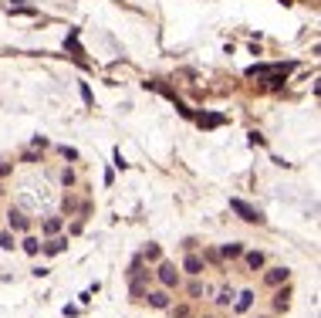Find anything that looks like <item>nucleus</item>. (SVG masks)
Instances as JSON below:
<instances>
[{"mask_svg":"<svg viewBox=\"0 0 321 318\" xmlns=\"http://www.w3.org/2000/svg\"><path fill=\"white\" fill-rule=\"evenodd\" d=\"M61 156H65V159H78V149H71V146H61Z\"/></svg>","mask_w":321,"mask_h":318,"instance_id":"18","label":"nucleus"},{"mask_svg":"<svg viewBox=\"0 0 321 318\" xmlns=\"http://www.w3.org/2000/svg\"><path fill=\"white\" fill-rule=\"evenodd\" d=\"M159 254H163V250L155 247V244H149V247L142 250V261H159Z\"/></svg>","mask_w":321,"mask_h":318,"instance_id":"15","label":"nucleus"},{"mask_svg":"<svg viewBox=\"0 0 321 318\" xmlns=\"http://www.w3.org/2000/svg\"><path fill=\"white\" fill-rule=\"evenodd\" d=\"M61 250H68V237H51L44 244V254H51V257H55V254H61Z\"/></svg>","mask_w":321,"mask_h":318,"instance_id":"6","label":"nucleus"},{"mask_svg":"<svg viewBox=\"0 0 321 318\" xmlns=\"http://www.w3.org/2000/svg\"><path fill=\"white\" fill-rule=\"evenodd\" d=\"M183 271L193 274V278H199V274L206 271V257H199V254H193V250H189L186 257H183Z\"/></svg>","mask_w":321,"mask_h":318,"instance_id":"2","label":"nucleus"},{"mask_svg":"<svg viewBox=\"0 0 321 318\" xmlns=\"http://www.w3.org/2000/svg\"><path fill=\"white\" fill-rule=\"evenodd\" d=\"M288 301H291V291H288V288L274 295V308H277V311H284V308H288Z\"/></svg>","mask_w":321,"mask_h":318,"instance_id":"13","label":"nucleus"},{"mask_svg":"<svg viewBox=\"0 0 321 318\" xmlns=\"http://www.w3.org/2000/svg\"><path fill=\"white\" fill-rule=\"evenodd\" d=\"M149 305L152 308H169V295L166 291H149Z\"/></svg>","mask_w":321,"mask_h":318,"instance_id":"11","label":"nucleus"},{"mask_svg":"<svg viewBox=\"0 0 321 318\" xmlns=\"http://www.w3.org/2000/svg\"><path fill=\"white\" fill-rule=\"evenodd\" d=\"M254 291H240V295L233 298V308H237V311H250V308H254Z\"/></svg>","mask_w":321,"mask_h":318,"instance_id":"5","label":"nucleus"},{"mask_svg":"<svg viewBox=\"0 0 321 318\" xmlns=\"http://www.w3.org/2000/svg\"><path fill=\"white\" fill-rule=\"evenodd\" d=\"M264 278H267V284H271V288H277V284H284V281L291 278V271H288V268H271Z\"/></svg>","mask_w":321,"mask_h":318,"instance_id":"4","label":"nucleus"},{"mask_svg":"<svg viewBox=\"0 0 321 318\" xmlns=\"http://www.w3.org/2000/svg\"><path fill=\"white\" fill-rule=\"evenodd\" d=\"M244 257H247V268H250V271H260V268H264V254H260V250H247Z\"/></svg>","mask_w":321,"mask_h":318,"instance_id":"8","label":"nucleus"},{"mask_svg":"<svg viewBox=\"0 0 321 318\" xmlns=\"http://www.w3.org/2000/svg\"><path fill=\"white\" fill-rule=\"evenodd\" d=\"M61 183H65V186H71V183H75V173L65 170V173H61Z\"/></svg>","mask_w":321,"mask_h":318,"instance_id":"19","label":"nucleus"},{"mask_svg":"<svg viewBox=\"0 0 321 318\" xmlns=\"http://www.w3.org/2000/svg\"><path fill=\"white\" fill-rule=\"evenodd\" d=\"M233 298H237V295H233V291H227V288H223L220 295H217V301H220V305H233Z\"/></svg>","mask_w":321,"mask_h":318,"instance_id":"16","label":"nucleus"},{"mask_svg":"<svg viewBox=\"0 0 321 318\" xmlns=\"http://www.w3.org/2000/svg\"><path fill=\"white\" fill-rule=\"evenodd\" d=\"M159 281H163V288H176L179 284V271H176V264H169V261H163L159 264Z\"/></svg>","mask_w":321,"mask_h":318,"instance_id":"3","label":"nucleus"},{"mask_svg":"<svg viewBox=\"0 0 321 318\" xmlns=\"http://www.w3.org/2000/svg\"><path fill=\"white\" fill-rule=\"evenodd\" d=\"M240 254H244V244H223V247H220V257H227V261L240 257Z\"/></svg>","mask_w":321,"mask_h":318,"instance_id":"9","label":"nucleus"},{"mask_svg":"<svg viewBox=\"0 0 321 318\" xmlns=\"http://www.w3.org/2000/svg\"><path fill=\"white\" fill-rule=\"evenodd\" d=\"M230 210H233V214H240V220H247V224H264V214L254 210V206L247 203V200H240V196H233V200H230Z\"/></svg>","mask_w":321,"mask_h":318,"instance_id":"1","label":"nucleus"},{"mask_svg":"<svg viewBox=\"0 0 321 318\" xmlns=\"http://www.w3.org/2000/svg\"><path fill=\"white\" fill-rule=\"evenodd\" d=\"M0 247H4V250H14V237H11V234H4V237H0Z\"/></svg>","mask_w":321,"mask_h":318,"instance_id":"17","label":"nucleus"},{"mask_svg":"<svg viewBox=\"0 0 321 318\" xmlns=\"http://www.w3.org/2000/svg\"><path fill=\"white\" fill-rule=\"evenodd\" d=\"M176 318H189V308H176Z\"/></svg>","mask_w":321,"mask_h":318,"instance_id":"20","label":"nucleus"},{"mask_svg":"<svg viewBox=\"0 0 321 318\" xmlns=\"http://www.w3.org/2000/svg\"><path fill=\"white\" fill-rule=\"evenodd\" d=\"M196 122L203 125V129H217V125H223V115L210 112V115H196Z\"/></svg>","mask_w":321,"mask_h":318,"instance_id":"7","label":"nucleus"},{"mask_svg":"<svg viewBox=\"0 0 321 318\" xmlns=\"http://www.w3.org/2000/svg\"><path fill=\"white\" fill-rule=\"evenodd\" d=\"M11 227L14 230H27V227H31V220H27L21 210H11Z\"/></svg>","mask_w":321,"mask_h":318,"instance_id":"10","label":"nucleus"},{"mask_svg":"<svg viewBox=\"0 0 321 318\" xmlns=\"http://www.w3.org/2000/svg\"><path fill=\"white\" fill-rule=\"evenodd\" d=\"M24 250H27L31 257H34V254H41V240H37V237H24Z\"/></svg>","mask_w":321,"mask_h":318,"instance_id":"14","label":"nucleus"},{"mask_svg":"<svg viewBox=\"0 0 321 318\" xmlns=\"http://www.w3.org/2000/svg\"><path fill=\"white\" fill-rule=\"evenodd\" d=\"M24 4H27V0H11V7H24Z\"/></svg>","mask_w":321,"mask_h":318,"instance_id":"21","label":"nucleus"},{"mask_svg":"<svg viewBox=\"0 0 321 318\" xmlns=\"http://www.w3.org/2000/svg\"><path fill=\"white\" fill-rule=\"evenodd\" d=\"M58 230H61V217H47V220H44V234H47V237H55Z\"/></svg>","mask_w":321,"mask_h":318,"instance_id":"12","label":"nucleus"}]
</instances>
